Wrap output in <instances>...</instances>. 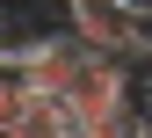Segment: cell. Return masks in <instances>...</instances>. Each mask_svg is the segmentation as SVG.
<instances>
[{
    "mask_svg": "<svg viewBox=\"0 0 152 138\" xmlns=\"http://www.w3.org/2000/svg\"><path fill=\"white\" fill-rule=\"evenodd\" d=\"M29 102H36V94H29L22 73H0V131H22L29 124Z\"/></svg>",
    "mask_w": 152,
    "mask_h": 138,
    "instance_id": "obj_3",
    "label": "cell"
},
{
    "mask_svg": "<svg viewBox=\"0 0 152 138\" xmlns=\"http://www.w3.org/2000/svg\"><path fill=\"white\" fill-rule=\"evenodd\" d=\"M80 44L72 36H51V44H36L29 51V66H22V80H29V94L36 102H65V87H72V73H80Z\"/></svg>",
    "mask_w": 152,
    "mask_h": 138,
    "instance_id": "obj_2",
    "label": "cell"
},
{
    "mask_svg": "<svg viewBox=\"0 0 152 138\" xmlns=\"http://www.w3.org/2000/svg\"><path fill=\"white\" fill-rule=\"evenodd\" d=\"M65 109H72V124L94 131V124H123V116H138V73L116 66V58H80V73H72V87H65Z\"/></svg>",
    "mask_w": 152,
    "mask_h": 138,
    "instance_id": "obj_1",
    "label": "cell"
}]
</instances>
